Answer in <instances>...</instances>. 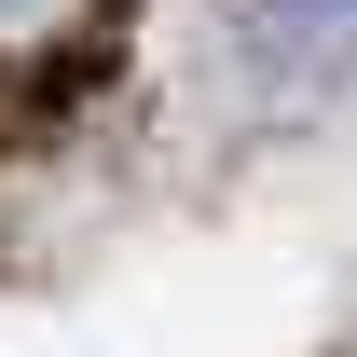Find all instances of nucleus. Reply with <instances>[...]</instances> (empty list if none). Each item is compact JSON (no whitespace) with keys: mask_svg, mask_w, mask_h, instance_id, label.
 Returning <instances> with one entry per match:
<instances>
[{"mask_svg":"<svg viewBox=\"0 0 357 357\" xmlns=\"http://www.w3.org/2000/svg\"><path fill=\"white\" fill-rule=\"evenodd\" d=\"M248 55L261 69H344L357 55V0H248Z\"/></svg>","mask_w":357,"mask_h":357,"instance_id":"f257e3e1","label":"nucleus"}]
</instances>
